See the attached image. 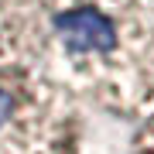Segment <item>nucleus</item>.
Masks as SVG:
<instances>
[{"label":"nucleus","mask_w":154,"mask_h":154,"mask_svg":"<svg viewBox=\"0 0 154 154\" xmlns=\"http://www.w3.org/2000/svg\"><path fill=\"white\" fill-rule=\"evenodd\" d=\"M48 38L75 86L120 110L154 106V0H51Z\"/></svg>","instance_id":"1"},{"label":"nucleus","mask_w":154,"mask_h":154,"mask_svg":"<svg viewBox=\"0 0 154 154\" xmlns=\"http://www.w3.org/2000/svg\"><path fill=\"white\" fill-rule=\"evenodd\" d=\"M0 154H72L65 106L28 69H0Z\"/></svg>","instance_id":"2"},{"label":"nucleus","mask_w":154,"mask_h":154,"mask_svg":"<svg viewBox=\"0 0 154 154\" xmlns=\"http://www.w3.org/2000/svg\"><path fill=\"white\" fill-rule=\"evenodd\" d=\"M51 0H0V69H31L45 48Z\"/></svg>","instance_id":"3"},{"label":"nucleus","mask_w":154,"mask_h":154,"mask_svg":"<svg viewBox=\"0 0 154 154\" xmlns=\"http://www.w3.org/2000/svg\"><path fill=\"white\" fill-rule=\"evenodd\" d=\"M130 154H154V120L140 130V137H137V144H134Z\"/></svg>","instance_id":"4"}]
</instances>
